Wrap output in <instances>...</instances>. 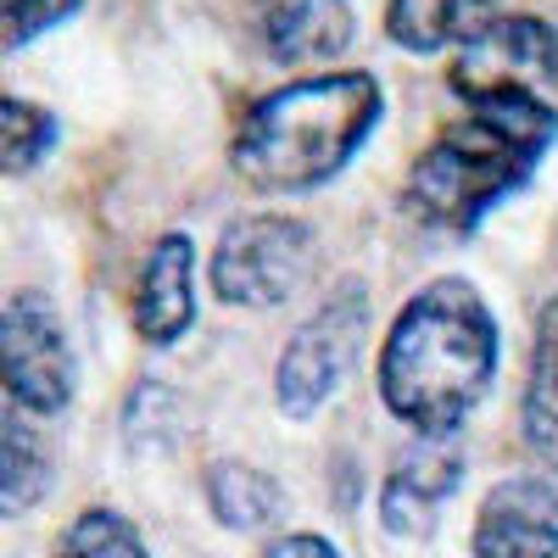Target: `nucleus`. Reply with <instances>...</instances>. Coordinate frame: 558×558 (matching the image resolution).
Returning <instances> with one entry per match:
<instances>
[{"label":"nucleus","mask_w":558,"mask_h":558,"mask_svg":"<svg viewBox=\"0 0 558 558\" xmlns=\"http://www.w3.org/2000/svg\"><path fill=\"white\" fill-rule=\"evenodd\" d=\"M497 380V318L470 279H436L386 330L380 402L413 436H458Z\"/></svg>","instance_id":"nucleus-1"},{"label":"nucleus","mask_w":558,"mask_h":558,"mask_svg":"<svg viewBox=\"0 0 558 558\" xmlns=\"http://www.w3.org/2000/svg\"><path fill=\"white\" fill-rule=\"evenodd\" d=\"M553 140L558 112L542 96L470 101V112L452 118L413 162L402 202L436 235H475L486 213L542 168Z\"/></svg>","instance_id":"nucleus-2"},{"label":"nucleus","mask_w":558,"mask_h":558,"mask_svg":"<svg viewBox=\"0 0 558 558\" xmlns=\"http://www.w3.org/2000/svg\"><path fill=\"white\" fill-rule=\"evenodd\" d=\"M386 89L375 73H318L252 101L235 134V173L263 196H302L330 184L375 134Z\"/></svg>","instance_id":"nucleus-3"},{"label":"nucleus","mask_w":558,"mask_h":558,"mask_svg":"<svg viewBox=\"0 0 558 558\" xmlns=\"http://www.w3.org/2000/svg\"><path fill=\"white\" fill-rule=\"evenodd\" d=\"M207 274L229 307H279L313 274V223L291 213H246L218 235Z\"/></svg>","instance_id":"nucleus-4"},{"label":"nucleus","mask_w":558,"mask_h":558,"mask_svg":"<svg viewBox=\"0 0 558 558\" xmlns=\"http://www.w3.org/2000/svg\"><path fill=\"white\" fill-rule=\"evenodd\" d=\"M363 330H368V296L357 279H347V286L336 296H324L307 318L302 330L279 347V363H274V402L286 418H313L324 402H330L347 380V368L363 347Z\"/></svg>","instance_id":"nucleus-5"},{"label":"nucleus","mask_w":558,"mask_h":558,"mask_svg":"<svg viewBox=\"0 0 558 558\" xmlns=\"http://www.w3.org/2000/svg\"><path fill=\"white\" fill-rule=\"evenodd\" d=\"M7 402L28 413H62L73 402V347L45 291H12L0 313Z\"/></svg>","instance_id":"nucleus-6"},{"label":"nucleus","mask_w":558,"mask_h":558,"mask_svg":"<svg viewBox=\"0 0 558 558\" xmlns=\"http://www.w3.org/2000/svg\"><path fill=\"white\" fill-rule=\"evenodd\" d=\"M558 78V34L542 17H497L458 51L447 84L463 101L536 96V84Z\"/></svg>","instance_id":"nucleus-7"},{"label":"nucleus","mask_w":558,"mask_h":558,"mask_svg":"<svg viewBox=\"0 0 558 558\" xmlns=\"http://www.w3.org/2000/svg\"><path fill=\"white\" fill-rule=\"evenodd\" d=\"M463 481V452L452 436H413L380 481V525L402 542H425L441 520V502Z\"/></svg>","instance_id":"nucleus-8"},{"label":"nucleus","mask_w":558,"mask_h":558,"mask_svg":"<svg viewBox=\"0 0 558 558\" xmlns=\"http://www.w3.org/2000/svg\"><path fill=\"white\" fill-rule=\"evenodd\" d=\"M475 558H558V486L547 475H508L481 497Z\"/></svg>","instance_id":"nucleus-9"},{"label":"nucleus","mask_w":558,"mask_h":558,"mask_svg":"<svg viewBox=\"0 0 558 558\" xmlns=\"http://www.w3.org/2000/svg\"><path fill=\"white\" fill-rule=\"evenodd\" d=\"M252 23L274 62L313 68L352 45V0H252Z\"/></svg>","instance_id":"nucleus-10"},{"label":"nucleus","mask_w":558,"mask_h":558,"mask_svg":"<svg viewBox=\"0 0 558 558\" xmlns=\"http://www.w3.org/2000/svg\"><path fill=\"white\" fill-rule=\"evenodd\" d=\"M196 318V246L191 235H162L134 286V330L151 347H173Z\"/></svg>","instance_id":"nucleus-11"},{"label":"nucleus","mask_w":558,"mask_h":558,"mask_svg":"<svg viewBox=\"0 0 558 558\" xmlns=\"http://www.w3.org/2000/svg\"><path fill=\"white\" fill-rule=\"evenodd\" d=\"M502 0H386V34L402 51H447V45H470L497 23Z\"/></svg>","instance_id":"nucleus-12"},{"label":"nucleus","mask_w":558,"mask_h":558,"mask_svg":"<svg viewBox=\"0 0 558 558\" xmlns=\"http://www.w3.org/2000/svg\"><path fill=\"white\" fill-rule=\"evenodd\" d=\"M51 492V447H45L34 413L7 402V436H0V508L7 520H23Z\"/></svg>","instance_id":"nucleus-13"},{"label":"nucleus","mask_w":558,"mask_h":558,"mask_svg":"<svg viewBox=\"0 0 558 558\" xmlns=\"http://www.w3.org/2000/svg\"><path fill=\"white\" fill-rule=\"evenodd\" d=\"M207 508L223 531H263L279 520V481L263 475L257 463L241 458H218L207 470Z\"/></svg>","instance_id":"nucleus-14"},{"label":"nucleus","mask_w":558,"mask_h":558,"mask_svg":"<svg viewBox=\"0 0 558 558\" xmlns=\"http://www.w3.org/2000/svg\"><path fill=\"white\" fill-rule=\"evenodd\" d=\"M520 425H525V447L547 463V470H558V307H547L542 324H536Z\"/></svg>","instance_id":"nucleus-15"},{"label":"nucleus","mask_w":558,"mask_h":558,"mask_svg":"<svg viewBox=\"0 0 558 558\" xmlns=\"http://www.w3.org/2000/svg\"><path fill=\"white\" fill-rule=\"evenodd\" d=\"M57 558H151V547L140 542V531L118 514V508H84L68 525Z\"/></svg>","instance_id":"nucleus-16"},{"label":"nucleus","mask_w":558,"mask_h":558,"mask_svg":"<svg viewBox=\"0 0 558 558\" xmlns=\"http://www.w3.org/2000/svg\"><path fill=\"white\" fill-rule=\"evenodd\" d=\"M51 146H57V118L51 112L34 107V101H17V96L0 101V151H7V173H28Z\"/></svg>","instance_id":"nucleus-17"},{"label":"nucleus","mask_w":558,"mask_h":558,"mask_svg":"<svg viewBox=\"0 0 558 558\" xmlns=\"http://www.w3.org/2000/svg\"><path fill=\"white\" fill-rule=\"evenodd\" d=\"M173 425H179V402L168 386L140 380L129 408H123V436L134 452H168L173 447Z\"/></svg>","instance_id":"nucleus-18"},{"label":"nucleus","mask_w":558,"mask_h":558,"mask_svg":"<svg viewBox=\"0 0 558 558\" xmlns=\"http://www.w3.org/2000/svg\"><path fill=\"white\" fill-rule=\"evenodd\" d=\"M84 0H7V51H23L39 34H51L57 23H68Z\"/></svg>","instance_id":"nucleus-19"},{"label":"nucleus","mask_w":558,"mask_h":558,"mask_svg":"<svg viewBox=\"0 0 558 558\" xmlns=\"http://www.w3.org/2000/svg\"><path fill=\"white\" fill-rule=\"evenodd\" d=\"M263 558H341V547L324 542V536H313V531H296V536H279Z\"/></svg>","instance_id":"nucleus-20"}]
</instances>
